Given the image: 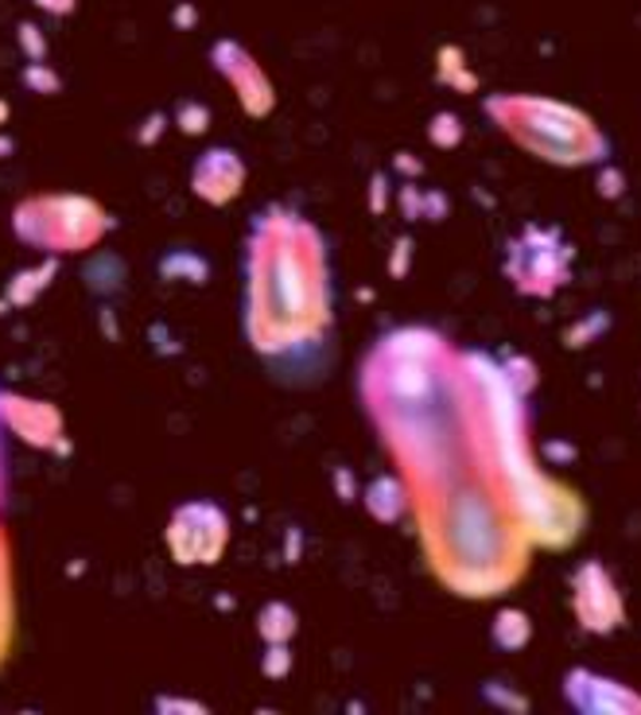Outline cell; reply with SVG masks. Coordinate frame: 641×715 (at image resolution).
<instances>
[{
    "label": "cell",
    "instance_id": "cell-10",
    "mask_svg": "<svg viewBox=\"0 0 641 715\" xmlns=\"http://www.w3.org/2000/svg\"><path fill=\"white\" fill-rule=\"evenodd\" d=\"M39 9H47V12H70L75 9V0H36Z\"/></svg>",
    "mask_w": 641,
    "mask_h": 715
},
{
    "label": "cell",
    "instance_id": "cell-3",
    "mask_svg": "<svg viewBox=\"0 0 641 715\" xmlns=\"http://www.w3.org/2000/svg\"><path fill=\"white\" fill-rule=\"evenodd\" d=\"M226 537V521L210 506H187L179 510V518L171 521V552L183 564H203V560L218 557Z\"/></svg>",
    "mask_w": 641,
    "mask_h": 715
},
{
    "label": "cell",
    "instance_id": "cell-2",
    "mask_svg": "<svg viewBox=\"0 0 641 715\" xmlns=\"http://www.w3.org/2000/svg\"><path fill=\"white\" fill-rule=\"evenodd\" d=\"M567 245L560 242L556 230H525L521 242H513V260H510V277L521 292H533V296H549L564 284L567 277Z\"/></svg>",
    "mask_w": 641,
    "mask_h": 715
},
{
    "label": "cell",
    "instance_id": "cell-8",
    "mask_svg": "<svg viewBox=\"0 0 641 715\" xmlns=\"http://www.w3.org/2000/svg\"><path fill=\"white\" fill-rule=\"evenodd\" d=\"M533 634L529 626V614H521V611H502L498 614V626H493V638L502 641L505 650H517V646H525Z\"/></svg>",
    "mask_w": 641,
    "mask_h": 715
},
{
    "label": "cell",
    "instance_id": "cell-9",
    "mask_svg": "<svg viewBox=\"0 0 641 715\" xmlns=\"http://www.w3.org/2000/svg\"><path fill=\"white\" fill-rule=\"evenodd\" d=\"M179 117H183V129L187 132H195V129H203V122H206V110H191V105H187L183 113H179Z\"/></svg>",
    "mask_w": 641,
    "mask_h": 715
},
{
    "label": "cell",
    "instance_id": "cell-1",
    "mask_svg": "<svg viewBox=\"0 0 641 715\" xmlns=\"http://www.w3.org/2000/svg\"><path fill=\"white\" fill-rule=\"evenodd\" d=\"M486 110L505 132L540 159L552 164H591L606 156L603 132L579 110L549 98H490Z\"/></svg>",
    "mask_w": 641,
    "mask_h": 715
},
{
    "label": "cell",
    "instance_id": "cell-7",
    "mask_svg": "<svg viewBox=\"0 0 641 715\" xmlns=\"http://www.w3.org/2000/svg\"><path fill=\"white\" fill-rule=\"evenodd\" d=\"M242 179H245L242 159L226 149L206 152L195 164V191L203 199H210V203H226L233 191H242Z\"/></svg>",
    "mask_w": 641,
    "mask_h": 715
},
{
    "label": "cell",
    "instance_id": "cell-4",
    "mask_svg": "<svg viewBox=\"0 0 641 715\" xmlns=\"http://www.w3.org/2000/svg\"><path fill=\"white\" fill-rule=\"evenodd\" d=\"M576 614L587 630H611L623 618V603L603 564H584L576 572Z\"/></svg>",
    "mask_w": 641,
    "mask_h": 715
},
{
    "label": "cell",
    "instance_id": "cell-6",
    "mask_svg": "<svg viewBox=\"0 0 641 715\" xmlns=\"http://www.w3.org/2000/svg\"><path fill=\"white\" fill-rule=\"evenodd\" d=\"M567 697L584 712H633V707H641V700L633 692H626L614 680L595 677V673H572L567 677Z\"/></svg>",
    "mask_w": 641,
    "mask_h": 715
},
{
    "label": "cell",
    "instance_id": "cell-5",
    "mask_svg": "<svg viewBox=\"0 0 641 715\" xmlns=\"http://www.w3.org/2000/svg\"><path fill=\"white\" fill-rule=\"evenodd\" d=\"M214 63L222 66V75H230V82L242 90V102L249 105V113H265L272 105V90L269 82L260 78L257 63L245 55L242 47L233 43H218L214 47Z\"/></svg>",
    "mask_w": 641,
    "mask_h": 715
}]
</instances>
